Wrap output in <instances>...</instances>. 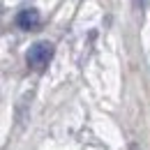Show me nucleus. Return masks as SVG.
<instances>
[{
	"label": "nucleus",
	"mask_w": 150,
	"mask_h": 150,
	"mask_svg": "<svg viewBox=\"0 0 150 150\" xmlns=\"http://www.w3.org/2000/svg\"><path fill=\"white\" fill-rule=\"evenodd\" d=\"M51 58H53V46H51L49 42H35V44L28 49V53H25V62H28V67H33V69H42V67L49 65Z\"/></svg>",
	"instance_id": "nucleus-1"
},
{
	"label": "nucleus",
	"mask_w": 150,
	"mask_h": 150,
	"mask_svg": "<svg viewBox=\"0 0 150 150\" xmlns=\"http://www.w3.org/2000/svg\"><path fill=\"white\" fill-rule=\"evenodd\" d=\"M16 23H19V28H23V30H35L39 25V12L35 7H25V9H21L19 14H16Z\"/></svg>",
	"instance_id": "nucleus-2"
}]
</instances>
